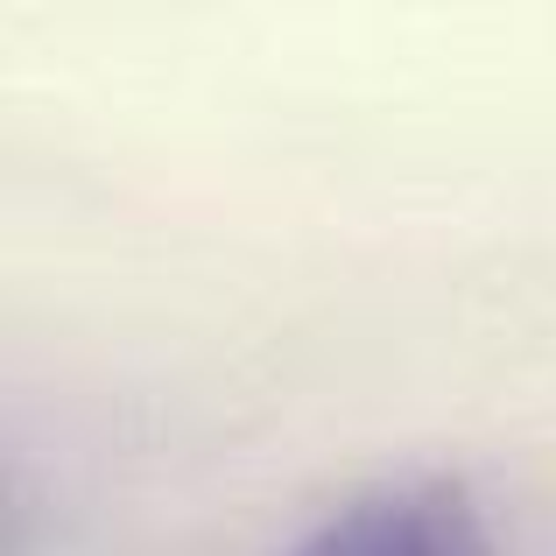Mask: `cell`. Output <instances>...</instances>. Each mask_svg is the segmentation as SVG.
I'll list each match as a JSON object with an SVG mask.
<instances>
[{
	"mask_svg": "<svg viewBox=\"0 0 556 556\" xmlns=\"http://www.w3.org/2000/svg\"><path fill=\"white\" fill-rule=\"evenodd\" d=\"M289 556H493V529L465 479H388L311 521Z\"/></svg>",
	"mask_w": 556,
	"mask_h": 556,
	"instance_id": "obj_1",
	"label": "cell"
}]
</instances>
